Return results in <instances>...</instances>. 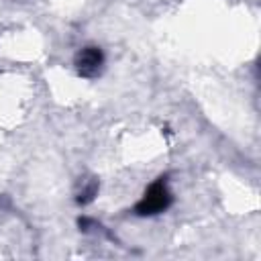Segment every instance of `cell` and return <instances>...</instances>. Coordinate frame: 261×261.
<instances>
[{
	"mask_svg": "<svg viewBox=\"0 0 261 261\" xmlns=\"http://www.w3.org/2000/svg\"><path fill=\"white\" fill-rule=\"evenodd\" d=\"M73 65H75V69L82 77H88V80L98 77L100 71H102V65H104V53H102L100 47L88 45V47H84L75 53Z\"/></svg>",
	"mask_w": 261,
	"mask_h": 261,
	"instance_id": "7a4b0ae2",
	"label": "cell"
},
{
	"mask_svg": "<svg viewBox=\"0 0 261 261\" xmlns=\"http://www.w3.org/2000/svg\"><path fill=\"white\" fill-rule=\"evenodd\" d=\"M173 202V196L167 188V177H157L143 194V198L135 204V214L139 216H153L159 212H165Z\"/></svg>",
	"mask_w": 261,
	"mask_h": 261,
	"instance_id": "6da1fadb",
	"label": "cell"
},
{
	"mask_svg": "<svg viewBox=\"0 0 261 261\" xmlns=\"http://www.w3.org/2000/svg\"><path fill=\"white\" fill-rule=\"evenodd\" d=\"M98 190H100V181H98L96 177L84 179V181H82V188H80L77 194H75V202H77L80 206L90 204V202L98 196Z\"/></svg>",
	"mask_w": 261,
	"mask_h": 261,
	"instance_id": "3957f363",
	"label": "cell"
}]
</instances>
